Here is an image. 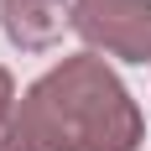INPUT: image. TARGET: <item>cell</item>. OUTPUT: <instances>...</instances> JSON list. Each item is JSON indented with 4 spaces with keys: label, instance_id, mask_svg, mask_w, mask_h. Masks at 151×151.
<instances>
[{
    "label": "cell",
    "instance_id": "2",
    "mask_svg": "<svg viewBox=\"0 0 151 151\" xmlns=\"http://www.w3.org/2000/svg\"><path fill=\"white\" fill-rule=\"evenodd\" d=\"M63 21H68L63 0H5V31L21 47H47L63 31Z\"/></svg>",
    "mask_w": 151,
    "mask_h": 151
},
{
    "label": "cell",
    "instance_id": "1",
    "mask_svg": "<svg viewBox=\"0 0 151 151\" xmlns=\"http://www.w3.org/2000/svg\"><path fill=\"white\" fill-rule=\"evenodd\" d=\"M94 42L115 47L120 58H146L151 47V0H83V21Z\"/></svg>",
    "mask_w": 151,
    "mask_h": 151
},
{
    "label": "cell",
    "instance_id": "3",
    "mask_svg": "<svg viewBox=\"0 0 151 151\" xmlns=\"http://www.w3.org/2000/svg\"><path fill=\"white\" fill-rule=\"evenodd\" d=\"M5 104H11V78L0 73V115H5Z\"/></svg>",
    "mask_w": 151,
    "mask_h": 151
}]
</instances>
